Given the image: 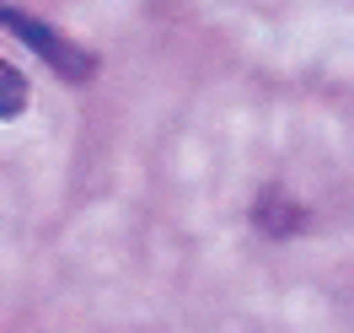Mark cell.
I'll list each match as a JSON object with an SVG mask.
<instances>
[{
    "mask_svg": "<svg viewBox=\"0 0 354 333\" xmlns=\"http://www.w3.org/2000/svg\"><path fill=\"white\" fill-rule=\"evenodd\" d=\"M0 22L11 27L27 48H38L54 70H65V75H75V81H86L91 70H97V60H91V54H81L70 38H59V33H54L48 22H38V17H22V11H6V6H0Z\"/></svg>",
    "mask_w": 354,
    "mask_h": 333,
    "instance_id": "1",
    "label": "cell"
},
{
    "mask_svg": "<svg viewBox=\"0 0 354 333\" xmlns=\"http://www.w3.org/2000/svg\"><path fill=\"white\" fill-rule=\"evenodd\" d=\"M22 108H27V81H22V70H11L6 60H0V118H17Z\"/></svg>",
    "mask_w": 354,
    "mask_h": 333,
    "instance_id": "2",
    "label": "cell"
}]
</instances>
